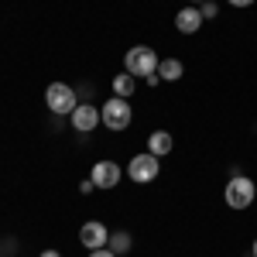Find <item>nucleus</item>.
I'll use <instances>...</instances> for the list:
<instances>
[{"mask_svg": "<svg viewBox=\"0 0 257 257\" xmlns=\"http://www.w3.org/2000/svg\"><path fill=\"white\" fill-rule=\"evenodd\" d=\"M223 199H226L230 209H247V206H254V199H257V185L247 175H233V178H226Z\"/></svg>", "mask_w": 257, "mask_h": 257, "instance_id": "obj_2", "label": "nucleus"}, {"mask_svg": "<svg viewBox=\"0 0 257 257\" xmlns=\"http://www.w3.org/2000/svg\"><path fill=\"white\" fill-rule=\"evenodd\" d=\"M189 4H192V7H199V4H206V0H189Z\"/></svg>", "mask_w": 257, "mask_h": 257, "instance_id": "obj_20", "label": "nucleus"}, {"mask_svg": "<svg viewBox=\"0 0 257 257\" xmlns=\"http://www.w3.org/2000/svg\"><path fill=\"white\" fill-rule=\"evenodd\" d=\"M106 247H110V250H113V254H127V250H131V247H134V240H131V233H127V230H113V233H110V243H106Z\"/></svg>", "mask_w": 257, "mask_h": 257, "instance_id": "obj_13", "label": "nucleus"}, {"mask_svg": "<svg viewBox=\"0 0 257 257\" xmlns=\"http://www.w3.org/2000/svg\"><path fill=\"white\" fill-rule=\"evenodd\" d=\"M134 89H138V79L123 69L120 76H113V96H120V99H131L134 96Z\"/></svg>", "mask_w": 257, "mask_h": 257, "instance_id": "obj_12", "label": "nucleus"}, {"mask_svg": "<svg viewBox=\"0 0 257 257\" xmlns=\"http://www.w3.org/2000/svg\"><path fill=\"white\" fill-rule=\"evenodd\" d=\"M158 76H161V82H178L182 76H185V65L178 59H161L158 62Z\"/></svg>", "mask_w": 257, "mask_h": 257, "instance_id": "obj_11", "label": "nucleus"}, {"mask_svg": "<svg viewBox=\"0 0 257 257\" xmlns=\"http://www.w3.org/2000/svg\"><path fill=\"white\" fill-rule=\"evenodd\" d=\"M175 28L182 31V35H196L199 28H202V14H199V7H192V4L182 7V11L175 14Z\"/></svg>", "mask_w": 257, "mask_h": 257, "instance_id": "obj_9", "label": "nucleus"}, {"mask_svg": "<svg viewBox=\"0 0 257 257\" xmlns=\"http://www.w3.org/2000/svg\"><path fill=\"white\" fill-rule=\"evenodd\" d=\"M93 189H96V185H93V178H86V182H82V185H79V192H82V196H89Z\"/></svg>", "mask_w": 257, "mask_h": 257, "instance_id": "obj_16", "label": "nucleus"}, {"mask_svg": "<svg viewBox=\"0 0 257 257\" xmlns=\"http://www.w3.org/2000/svg\"><path fill=\"white\" fill-rule=\"evenodd\" d=\"M120 165L117 161H110V158H103V161H96L93 165V172H89V178H93V185L96 189H117L120 185Z\"/></svg>", "mask_w": 257, "mask_h": 257, "instance_id": "obj_7", "label": "nucleus"}, {"mask_svg": "<svg viewBox=\"0 0 257 257\" xmlns=\"http://www.w3.org/2000/svg\"><path fill=\"white\" fill-rule=\"evenodd\" d=\"M161 172V158L158 155H151V151H141V155H134L131 158V165H127V178L131 182H138V185H148V182H155Z\"/></svg>", "mask_w": 257, "mask_h": 257, "instance_id": "obj_5", "label": "nucleus"}, {"mask_svg": "<svg viewBox=\"0 0 257 257\" xmlns=\"http://www.w3.org/2000/svg\"><path fill=\"white\" fill-rule=\"evenodd\" d=\"M250 254H254V257H257V240H254V243H250Z\"/></svg>", "mask_w": 257, "mask_h": 257, "instance_id": "obj_19", "label": "nucleus"}, {"mask_svg": "<svg viewBox=\"0 0 257 257\" xmlns=\"http://www.w3.org/2000/svg\"><path fill=\"white\" fill-rule=\"evenodd\" d=\"M0 254H4V240H0Z\"/></svg>", "mask_w": 257, "mask_h": 257, "instance_id": "obj_21", "label": "nucleus"}, {"mask_svg": "<svg viewBox=\"0 0 257 257\" xmlns=\"http://www.w3.org/2000/svg\"><path fill=\"white\" fill-rule=\"evenodd\" d=\"M38 257H62V254H59V250H41Z\"/></svg>", "mask_w": 257, "mask_h": 257, "instance_id": "obj_18", "label": "nucleus"}, {"mask_svg": "<svg viewBox=\"0 0 257 257\" xmlns=\"http://www.w3.org/2000/svg\"><path fill=\"white\" fill-rule=\"evenodd\" d=\"M79 243L86 247V250H99V247L110 243V230H106L99 219H89V223L79 226Z\"/></svg>", "mask_w": 257, "mask_h": 257, "instance_id": "obj_8", "label": "nucleus"}, {"mask_svg": "<svg viewBox=\"0 0 257 257\" xmlns=\"http://www.w3.org/2000/svg\"><path fill=\"white\" fill-rule=\"evenodd\" d=\"M45 103H48V110H52L55 117H69V113L79 106V96H76V89H72L69 82H52V86L45 89Z\"/></svg>", "mask_w": 257, "mask_h": 257, "instance_id": "obj_3", "label": "nucleus"}, {"mask_svg": "<svg viewBox=\"0 0 257 257\" xmlns=\"http://www.w3.org/2000/svg\"><path fill=\"white\" fill-rule=\"evenodd\" d=\"M172 148H175V138L168 131H151V138H148V151L151 155L165 158V155H172Z\"/></svg>", "mask_w": 257, "mask_h": 257, "instance_id": "obj_10", "label": "nucleus"}, {"mask_svg": "<svg viewBox=\"0 0 257 257\" xmlns=\"http://www.w3.org/2000/svg\"><path fill=\"white\" fill-rule=\"evenodd\" d=\"M158 62H161V55L151 45H134V48H127V55H123V69H127L134 79H148V76L158 72Z\"/></svg>", "mask_w": 257, "mask_h": 257, "instance_id": "obj_1", "label": "nucleus"}, {"mask_svg": "<svg viewBox=\"0 0 257 257\" xmlns=\"http://www.w3.org/2000/svg\"><path fill=\"white\" fill-rule=\"evenodd\" d=\"M199 14H202V21H213L219 14V7L213 4V0H206V4H199Z\"/></svg>", "mask_w": 257, "mask_h": 257, "instance_id": "obj_14", "label": "nucleus"}, {"mask_svg": "<svg viewBox=\"0 0 257 257\" xmlns=\"http://www.w3.org/2000/svg\"><path fill=\"white\" fill-rule=\"evenodd\" d=\"M99 117H103V127H106V131H127L131 120H134V110H131L127 99L110 96L103 106H99Z\"/></svg>", "mask_w": 257, "mask_h": 257, "instance_id": "obj_4", "label": "nucleus"}, {"mask_svg": "<svg viewBox=\"0 0 257 257\" xmlns=\"http://www.w3.org/2000/svg\"><path fill=\"white\" fill-rule=\"evenodd\" d=\"M69 123H72V131H79V134H89V131H96L103 117H99V110L93 103H79L72 113H69Z\"/></svg>", "mask_w": 257, "mask_h": 257, "instance_id": "obj_6", "label": "nucleus"}, {"mask_svg": "<svg viewBox=\"0 0 257 257\" xmlns=\"http://www.w3.org/2000/svg\"><path fill=\"white\" fill-rule=\"evenodd\" d=\"M89 257H117L110 247H99V250H89Z\"/></svg>", "mask_w": 257, "mask_h": 257, "instance_id": "obj_15", "label": "nucleus"}, {"mask_svg": "<svg viewBox=\"0 0 257 257\" xmlns=\"http://www.w3.org/2000/svg\"><path fill=\"white\" fill-rule=\"evenodd\" d=\"M230 7H250V4H257V0H226Z\"/></svg>", "mask_w": 257, "mask_h": 257, "instance_id": "obj_17", "label": "nucleus"}]
</instances>
